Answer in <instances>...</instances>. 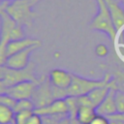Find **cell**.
I'll use <instances>...</instances> for the list:
<instances>
[{
	"label": "cell",
	"instance_id": "cell-6",
	"mask_svg": "<svg viewBox=\"0 0 124 124\" xmlns=\"http://www.w3.org/2000/svg\"><path fill=\"white\" fill-rule=\"evenodd\" d=\"M31 100L34 102L36 108L47 106L54 101L52 94V87L49 78H41L39 79L38 85L34 91Z\"/></svg>",
	"mask_w": 124,
	"mask_h": 124
},
{
	"label": "cell",
	"instance_id": "cell-10",
	"mask_svg": "<svg viewBox=\"0 0 124 124\" xmlns=\"http://www.w3.org/2000/svg\"><path fill=\"white\" fill-rule=\"evenodd\" d=\"M35 113L41 115L42 117H49V116H57L68 114V106L65 99L54 100L47 106L38 108L34 110Z\"/></svg>",
	"mask_w": 124,
	"mask_h": 124
},
{
	"label": "cell",
	"instance_id": "cell-14",
	"mask_svg": "<svg viewBox=\"0 0 124 124\" xmlns=\"http://www.w3.org/2000/svg\"><path fill=\"white\" fill-rule=\"evenodd\" d=\"M110 88H113V79H112V82L108 85H106V86H102V87H98V88H95L94 90H92L91 92H89L87 94L92 106L96 108L105 99L106 97L108 96Z\"/></svg>",
	"mask_w": 124,
	"mask_h": 124
},
{
	"label": "cell",
	"instance_id": "cell-8",
	"mask_svg": "<svg viewBox=\"0 0 124 124\" xmlns=\"http://www.w3.org/2000/svg\"><path fill=\"white\" fill-rule=\"evenodd\" d=\"M42 46V42L38 39H33V38H23V39H20V40H16V41H11L4 52L2 55H0V61H1V65H3L5 63V60L13 55V54H16L19 51H22L30 46Z\"/></svg>",
	"mask_w": 124,
	"mask_h": 124
},
{
	"label": "cell",
	"instance_id": "cell-17",
	"mask_svg": "<svg viewBox=\"0 0 124 124\" xmlns=\"http://www.w3.org/2000/svg\"><path fill=\"white\" fill-rule=\"evenodd\" d=\"M36 107L34 102L31 99H22V100H17L16 107L14 108L15 112H19L23 110H35Z\"/></svg>",
	"mask_w": 124,
	"mask_h": 124
},
{
	"label": "cell",
	"instance_id": "cell-13",
	"mask_svg": "<svg viewBox=\"0 0 124 124\" xmlns=\"http://www.w3.org/2000/svg\"><path fill=\"white\" fill-rule=\"evenodd\" d=\"M115 92L116 90L114 88H110L106 99L96 108L97 114L108 117L117 113L116 103H115Z\"/></svg>",
	"mask_w": 124,
	"mask_h": 124
},
{
	"label": "cell",
	"instance_id": "cell-12",
	"mask_svg": "<svg viewBox=\"0 0 124 124\" xmlns=\"http://www.w3.org/2000/svg\"><path fill=\"white\" fill-rule=\"evenodd\" d=\"M48 78L52 86L59 89L68 90L73 81V73L62 69H54L50 72Z\"/></svg>",
	"mask_w": 124,
	"mask_h": 124
},
{
	"label": "cell",
	"instance_id": "cell-15",
	"mask_svg": "<svg viewBox=\"0 0 124 124\" xmlns=\"http://www.w3.org/2000/svg\"><path fill=\"white\" fill-rule=\"evenodd\" d=\"M97 115L96 108L92 106H80L77 113V119L81 124H89Z\"/></svg>",
	"mask_w": 124,
	"mask_h": 124
},
{
	"label": "cell",
	"instance_id": "cell-3",
	"mask_svg": "<svg viewBox=\"0 0 124 124\" xmlns=\"http://www.w3.org/2000/svg\"><path fill=\"white\" fill-rule=\"evenodd\" d=\"M1 16V38H0V55L3 54L7 45L11 41L25 38L23 26L17 24L4 9L0 8Z\"/></svg>",
	"mask_w": 124,
	"mask_h": 124
},
{
	"label": "cell",
	"instance_id": "cell-5",
	"mask_svg": "<svg viewBox=\"0 0 124 124\" xmlns=\"http://www.w3.org/2000/svg\"><path fill=\"white\" fill-rule=\"evenodd\" d=\"M112 82V78L107 75L106 78L102 79H89L73 74V81L68 89L69 96L78 97L81 95H87L89 92L95 88L108 85Z\"/></svg>",
	"mask_w": 124,
	"mask_h": 124
},
{
	"label": "cell",
	"instance_id": "cell-9",
	"mask_svg": "<svg viewBox=\"0 0 124 124\" xmlns=\"http://www.w3.org/2000/svg\"><path fill=\"white\" fill-rule=\"evenodd\" d=\"M38 47H40V46H30L22 51L13 54L5 60V63L3 65H5L9 68H12V69H16V70L25 69L30 64L29 57H30L31 53Z\"/></svg>",
	"mask_w": 124,
	"mask_h": 124
},
{
	"label": "cell",
	"instance_id": "cell-28",
	"mask_svg": "<svg viewBox=\"0 0 124 124\" xmlns=\"http://www.w3.org/2000/svg\"><path fill=\"white\" fill-rule=\"evenodd\" d=\"M1 2H5V1H9V0H0Z\"/></svg>",
	"mask_w": 124,
	"mask_h": 124
},
{
	"label": "cell",
	"instance_id": "cell-24",
	"mask_svg": "<svg viewBox=\"0 0 124 124\" xmlns=\"http://www.w3.org/2000/svg\"><path fill=\"white\" fill-rule=\"evenodd\" d=\"M108 118H110V119H119V120L124 121V112L123 113H115L111 116H108Z\"/></svg>",
	"mask_w": 124,
	"mask_h": 124
},
{
	"label": "cell",
	"instance_id": "cell-27",
	"mask_svg": "<svg viewBox=\"0 0 124 124\" xmlns=\"http://www.w3.org/2000/svg\"><path fill=\"white\" fill-rule=\"evenodd\" d=\"M119 1H120V2H121V4L124 6V0H119Z\"/></svg>",
	"mask_w": 124,
	"mask_h": 124
},
{
	"label": "cell",
	"instance_id": "cell-16",
	"mask_svg": "<svg viewBox=\"0 0 124 124\" xmlns=\"http://www.w3.org/2000/svg\"><path fill=\"white\" fill-rule=\"evenodd\" d=\"M16 112L14 108L0 105V124H11L15 121Z\"/></svg>",
	"mask_w": 124,
	"mask_h": 124
},
{
	"label": "cell",
	"instance_id": "cell-1",
	"mask_svg": "<svg viewBox=\"0 0 124 124\" xmlns=\"http://www.w3.org/2000/svg\"><path fill=\"white\" fill-rule=\"evenodd\" d=\"M1 9H4L7 14L19 25L31 27L36 17L35 12L32 10L33 3L31 0H13L10 4L1 2Z\"/></svg>",
	"mask_w": 124,
	"mask_h": 124
},
{
	"label": "cell",
	"instance_id": "cell-23",
	"mask_svg": "<svg viewBox=\"0 0 124 124\" xmlns=\"http://www.w3.org/2000/svg\"><path fill=\"white\" fill-rule=\"evenodd\" d=\"M26 124H44L43 122V117L37 113L34 112V114L30 117V119L27 121Z\"/></svg>",
	"mask_w": 124,
	"mask_h": 124
},
{
	"label": "cell",
	"instance_id": "cell-26",
	"mask_svg": "<svg viewBox=\"0 0 124 124\" xmlns=\"http://www.w3.org/2000/svg\"><path fill=\"white\" fill-rule=\"evenodd\" d=\"M31 1H32V3H33V4H34V5H35V4H36V3H37V2H39V1H40V0H31Z\"/></svg>",
	"mask_w": 124,
	"mask_h": 124
},
{
	"label": "cell",
	"instance_id": "cell-22",
	"mask_svg": "<svg viewBox=\"0 0 124 124\" xmlns=\"http://www.w3.org/2000/svg\"><path fill=\"white\" fill-rule=\"evenodd\" d=\"M89 124H110V121H109L108 117L104 116V115L97 114L95 116V118Z\"/></svg>",
	"mask_w": 124,
	"mask_h": 124
},
{
	"label": "cell",
	"instance_id": "cell-18",
	"mask_svg": "<svg viewBox=\"0 0 124 124\" xmlns=\"http://www.w3.org/2000/svg\"><path fill=\"white\" fill-rule=\"evenodd\" d=\"M34 114V110H23L16 112L15 115V124H26L30 117Z\"/></svg>",
	"mask_w": 124,
	"mask_h": 124
},
{
	"label": "cell",
	"instance_id": "cell-4",
	"mask_svg": "<svg viewBox=\"0 0 124 124\" xmlns=\"http://www.w3.org/2000/svg\"><path fill=\"white\" fill-rule=\"evenodd\" d=\"M26 80H39L35 78L33 63H30L27 68L22 70L12 69L5 65L0 66V91Z\"/></svg>",
	"mask_w": 124,
	"mask_h": 124
},
{
	"label": "cell",
	"instance_id": "cell-25",
	"mask_svg": "<svg viewBox=\"0 0 124 124\" xmlns=\"http://www.w3.org/2000/svg\"><path fill=\"white\" fill-rule=\"evenodd\" d=\"M108 119L110 121V124H124V121L119 120V119H110V118Z\"/></svg>",
	"mask_w": 124,
	"mask_h": 124
},
{
	"label": "cell",
	"instance_id": "cell-11",
	"mask_svg": "<svg viewBox=\"0 0 124 124\" xmlns=\"http://www.w3.org/2000/svg\"><path fill=\"white\" fill-rule=\"evenodd\" d=\"M110 13L117 34L124 30V6L119 0H105Z\"/></svg>",
	"mask_w": 124,
	"mask_h": 124
},
{
	"label": "cell",
	"instance_id": "cell-21",
	"mask_svg": "<svg viewBox=\"0 0 124 124\" xmlns=\"http://www.w3.org/2000/svg\"><path fill=\"white\" fill-rule=\"evenodd\" d=\"M108 52V46L106 45H104V44H99L95 47V53L99 57H105V56H107Z\"/></svg>",
	"mask_w": 124,
	"mask_h": 124
},
{
	"label": "cell",
	"instance_id": "cell-2",
	"mask_svg": "<svg viewBox=\"0 0 124 124\" xmlns=\"http://www.w3.org/2000/svg\"><path fill=\"white\" fill-rule=\"evenodd\" d=\"M96 2L98 6V12L90 23V28L107 34L113 45H115L118 34L116 32L108 8L105 0H96Z\"/></svg>",
	"mask_w": 124,
	"mask_h": 124
},
{
	"label": "cell",
	"instance_id": "cell-7",
	"mask_svg": "<svg viewBox=\"0 0 124 124\" xmlns=\"http://www.w3.org/2000/svg\"><path fill=\"white\" fill-rule=\"evenodd\" d=\"M38 81L33 80H26L19 83H16L13 86H10L6 89L1 90V93H6L16 100H22V99H31L34 91L38 85Z\"/></svg>",
	"mask_w": 124,
	"mask_h": 124
},
{
	"label": "cell",
	"instance_id": "cell-19",
	"mask_svg": "<svg viewBox=\"0 0 124 124\" xmlns=\"http://www.w3.org/2000/svg\"><path fill=\"white\" fill-rule=\"evenodd\" d=\"M16 102H17V100H16L15 98H13L12 96H10L6 93L0 94V105H4V106L14 108L16 105Z\"/></svg>",
	"mask_w": 124,
	"mask_h": 124
},
{
	"label": "cell",
	"instance_id": "cell-20",
	"mask_svg": "<svg viewBox=\"0 0 124 124\" xmlns=\"http://www.w3.org/2000/svg\"><path fill=\"white\" fill-rule=\"evenodd\" d=\"M115 103H116L117 113H123L124 112V91L116 90Z\"/></svg>",
	"mask_w": 124,
	"mask_h": 124
}]
</instances>
